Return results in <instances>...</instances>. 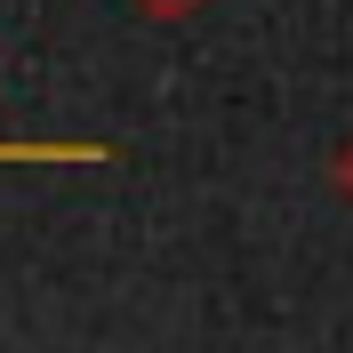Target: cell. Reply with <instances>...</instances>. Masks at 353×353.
Returning a JSON list of instances; mask_svg holds the SVG:
<instances>
[{"mask_svg":"<svg viewBox=\"0 0 353 353\" xmlns=\"http://www.w3.org/2000/svg\"><path fill=\"white\" fill-rule=\"evenodd\" d=\"M345 176H353V161H345Z\"/></svg>","mask_w":353,"mask_h":353,"instance_id":"6da1fadb","label":"cell"}]
</instances>
